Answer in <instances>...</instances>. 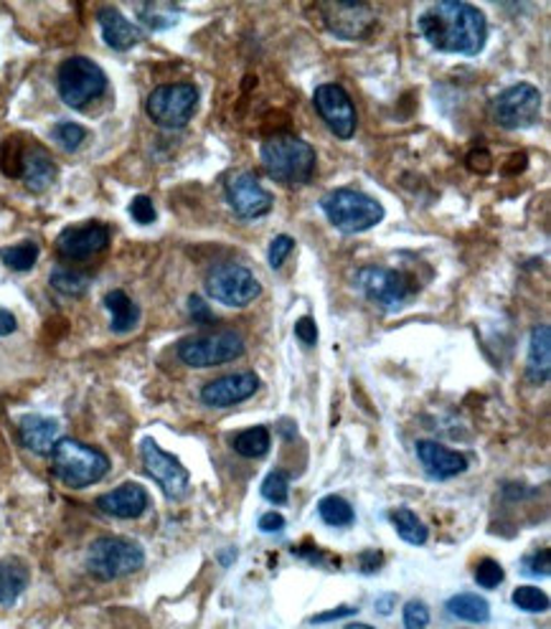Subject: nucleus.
Instances as JSON below:
<instances>
[{"mask_svg": "<svg viewBox=\"0 0 551 629\" xmlns=\"http://www.w3.org/2000/svg\"><path fill=\"white\" fill-rule=\"evenodd\" d=\"M392 602H394V596L389 594V596H382V599H376V609L382 611V615H389L392 611Z\"/></svg>", "mask_w": 551, "mask_h": 629, "instance_id": "nucleus-47", "label": "nucleus"}, {"mask_svg": "<svg viewBox=\"0 0 551 629\" xmlns=\"http://www.w3.org/2000/svg\"><path fill=\"white\" fill-rule=\"evenodd\" d=\"M389 520L394 523L396 533H400L402 541H407L409 546H425L427 543V528L425 523L417 518V513H412L409 508H396L389 513Z\"/></svg>", "mask_w": 551, "mask_h": 629, "instance_id": "nucleus-28", "label": "nucleus"}, {"mask_svg": "<svg viewBox=\"0 0 551 629\" xmlns=\"http://www.w3.org/2000/svg\"><path fill=\"white\" fill-rule=\"evenodd\" d=\"M346 629H374V627H369V625H359V622H356V625H348Z\"/></svg>", "mask_w": 551, "mask_h": 629, "instance_id": "nucleus-48", "label": "nucleus"}, {"mask_svg": "<svg viewBox=\"0 0 551 629\" xmlns=\"http://www.w3.org/2000/svg\"><path fill=\"white\" fill-rule=\"evenodd\" d=\"M448 611L452 617L470 625H485L491 619V604L477 594H456L448 599Z\"/></svg>", "mask_w": 551, "mask_h": 629, "instance_id": "nucleus-25", "label": "nucleus"}, {"mask_svg": "<svg viewBox=\"0 0 551 629\" xmlns=\"http://www.w3.org/2000/svg\"><path fill=\"white\" fill-rule=\"evenodd\" d=\"M206 292L226 307H247L259 297L262 284L241 265H218L206 274Z\"/></svg>", "mask_w": 551, "mask_h": 629, "instance_id": "nucleus-11", "label": "nucleus"}, {"mask_svg": "<svg viewBox=\"0 0 551 629\" xmlns=\"http://www.w3.org/2000/svg\"><path fill=\"white\" fill-rule=\"evenodd\" d=\"M29 191L44 193L56 181V166L44 148H29L21 155V173Z\"/></svg>", "mask_w": 551, "mask_h": 629, "instance_id": "nucleus-22", "label": "nucleus"}, {"mask_svg": "<svg viewBox=\"0 0 551 629\" xmlns=\"http://www.w3.org/2000/svg\"><path fill=\"white\" fill-rule=\"evenodd\" d=\"M293 249H295L293 236H288V234L274 236L272 244H270V267L280 269L282 265H285V259L293 255Z\"/></svg>", "mask_w": 551, "mask_h": 629, "instance_id": "nucleus-38", "label": "nucleus"}, {"mask_svg": "<svg viewBox=\"0 0 551 629\" xmlns=\"http://www.w3.org/2000/svg\"><path fill=\"white\" fill-rule=\"evenodd\" d=\"M282 528H285V518H282L280 513L272 510L259 518V530H262V533H280Z\"/></svg>", "mask_w": 551, "mask_h": 629, "instance_id": "nucleus-44", "label": "nucleus"}, {"mask_svg": "<svg viewBox=\"0 0 551 629\" xmlns=\"http://www.w3.org/2000/svg\"><path fill=\"white\" fill-rule=\"evenodd\" d=\"M52 468L64 485L82 490L108 475L110 460L100 449L77 442V439H59L52 452Z\"/></svg>", "mask_w": 551, "mask_h": 629, "instance_id": "nucleus-3", "label": "nucleus"}, {"mask_svg": "<svg viewBox=\"0 0 551 629\" xmlns=\"http://www.w3.org/2000/svg\"><path fill=\"white\" fill-rule=\"evenodd\" d=\"M295 338L303 342V346H315L318 342V325H315L313 317H300V321L295 323Z\"/></svg>", "mask_w": 551, "mask_h": 629, "instance_id": "nucleus-40", "label": "nucleus"}, {"mask_svg": "<svg viewBox=\"0 0 551 629\" xmlns=\"http://www.w3.org/2000/svg\"><path fill=\"white\" fill-rule=\"evenodd\" d=\"M379 566H382V553L367 551L361 555V569L367 571V574H371V571H379Z\"/></svg>", "mask_w": 551, "mask_h": 629, "instance_id": "nucleus-46", "label": "nucleus"}, {"mask_svg": "<svg viewBox=\"0 0 551 629\" xmlns=\"http://www.w3.org/2000/svg\"><path fill=\"white\" fill-rule=\"evenodd\" d=\"M52 141L59 145L61 150L75 153V150L82 148V143L87 141V130L82 125H77V122L61 120L52 127Z\"/></svg>", "mask_w": 551, "mask_h": 629, "instance_id": "nucleus-32", "label": "nucleus"}, {"mask_svg": "<svg viewBox=\"0 0 551 629\" xmlns=\"http://www.w3.org/2000/svg\"><path fill=\"white\" fill-rule=\"evenodd\" d=\"M97 19H100L104 44H108L110 48H115V52H127V48H133L143 41V31L137 29L133 21H127L117 8H112V5L102 8Z\"/></svg>", "mask_w": 551, "mask_h": 629, "instance_id": "nucleus-21", "label": "nucleus"}, {"mask_svg": "<svg viewBox=\"0 0 551 629\" xmlns=\"http://www.w3.org/2000/svg\"><path fill=\"white\" fill-rule=\"evenodd\" d=\"M417 457H419V462H423V468L427 470V475L435 480L458 478L468 470V460L463 454L445 445L429 442V439H425V442H417Z\"/></svg>", "mask_w": 551, "mask_h": 629, "instance_id": "nucleus-19", "label": "nucleus"}, {"mask_svg": "<svg viewBox=\"0 0 551 629\" xmlns=\"http://www.w3.org/2000/svg\"><path fill=\"white\" fill-rule=\"evenodd\" d=\"M199 108V89L193 85H164L148 97V114L156 125L181 130L191 122Z\"/></svg>", "mask_w": 551, "mask_h": 629, "instance_id": "nucleus-9", "label": "nucleus"}, {"mask_svg": "<svg viewBox=\"0 0 551 629\" xmlns=\"http://www.w3.org/2000/svg\"><path fill=\"white\" fill-rule=\"evenodd\" d=\"M150 497L145 493L143 485L137 482H125L112 490V493H104L102 497H97V508H100L104 516L120 518V520H133L140 518L145 510H148Z\"/></svg>", "mask_w": 551, "mask_h": 629, "instance_id": "nucleus-18", "label": "nucleus"}, {"mask_svg": "<svg viewBox=\"0 0 551 629\" xmlns=\"http://www.w3.org/2000/svg\"><path fill=\"white\" fill-rule=\"evenodd\" d=\"M270 445H272V439H270V431H267V427L245 429L232 439L234 452L247 457V460H259V457H265L267 452H270Z\"/></svg>", "mask_w": 551, "mask_h": 629, "instance_id": "nucleus-27", "label": "nucleus"}, {"mask_svg": "<svg viewBox=\"0 0 551 629\" xmlns=\"http://www.w3.org/2000/svg\"><path fill=\"white\" fill-rule=\"evenodd\" d=\"M19 439L21 445L34 454H52L56 442L61 439V427L56 419H48V416L29 414L19 422Z\"/></svg>", "mask_w": 551, "mask_h": 629, "instance_id": "nucleus-20", "label": "nucleus"}, {"mask_svg": "<svg viewBox=\"0 0 551 629\" xmlns=\"http://www.w3.org/2000/svg\"><path fill=\"white\" fill-rule=\"evenodd\" d=\"M189 315L193 317V323L199 325H206V323H214V313L209 310V305L199 295H191L189 297Z\"/></svg>", "mask_w": 551, "mask_h": 629, "instance_id": "nucleus-41", "label": "nucleus"}, {"mask_svg": "<svg viewBox=\"0 0 551 629\" xmlns=\"http://www.w3.org/2000/svg\"><path fill=\"white\" fill-rule=\"evenodd\" d=\"M419 34L437 52L475 56L483 52L488 38V23L475 5L460 3V0H445V3L429 5L417 21Z\"/></svg>", "mask_w": 551, "mask_h": 629, "instance_id": "nucleus-1", "label": "nucleus"}, {"mask_svg": "<svg viewBox=\"0 0 551 629\" xmlns=\"http://www.w3.org/2000/svg\"><path fill=\"white\" fill-rule=\"evenodd\" d=\"M318 513H321L323 523H328V526H334V528H346L356 520L353 508L340 495L323 497V501L318 503Z\"/></svg>", "mask_w": 551, "mask_h": 629, "instance_id": "nucleus-30", "label": "nucleus"}, {"mask_svg": "<svg viewBox=\"0 0 551 629\" xmlns=\"http://www.w3.org/2000/svg\"><path fill=\"white\" fill-rule=\"evenodd\" d=\"M514 604L521 611H529V615H541V611L549 609V596L539 586H518L514 592Z\"/></svg>", "mask_w": 551, "mask_h": 629, "instance_id": "nucleus-34", "label": "nucleus"}, {"mask_svg": "<svg viewBox=\"0 0 551 629\" xmlns=\"http://www.w3.org/2000/svg\"><path fill=\"white\" fill-rule=\"evenodd\" d=\"M321 15L330 34L344 41H359L376 26L374 8L367 3H323Z\"/></svg>", "mask_w": 551, "mask_h": 629, "instance_id": "nucleus-14", "label": "nucleus"}, {"mask_svg": "<svg viewBox=\"0 0 551 629\" xmlns=\"http://www.w3.org/2000/svg\"><path fill=\"white\" fill-rule=\"evenodd\" d=\"M38 255H42V249H38L36 242H21L13 244V247L0 249V259H3V265L13 269V272H29V269H34Z\"/></svg>", "mask_w": 551, "mask_h": 629, "instance_id": "nucleus-29", "label": "nucleus"}, {"mask_svg": "<svg viewBox=\"0 0 551 629\" xmlns=\"http://www.w3.org/2000/svg\"><path fill=\"white\" fill-rule=\"evenodd\" d=\"M15 328H19V321H15V315L11 313V310L0 307V338H5V335L15 333Z\"/></svg>", "mask_w": 551, "mask_h": 629, "instance_id": "nucleus-45", "label": "nucleus"}, {"mask_svg": "<svg viewBox=\"0 0 551 629\" xmlns=\"http://www.w3.org/2000/svg\"><path fill=\"white\" fill-rule=\"evenodd\" d=\"M526 375H529V381L537 383V386L549 381V375H551V330H549V325H537V328L531 330Z\"/></svg>", "mask_w": 551, "mask_h": 629, "instance_id": "nucleus-23", "label": "nucleus"}, {"mask_svg": "<svg viewBox=\"0 0 551 629\" xmlns=\"http://www.w3.org/2000/svg\"><path fill=\"white\" fill-rule=\"evenodd\" d=\"M259 389V375L252 371H241L232 375H222V379L209 381L201 389V402L212 408H229L234 404L247 402L252 398Z\"/></svg>", "mask_w": 551, "mask_h": 629, "instance_id": "nucleus-17", "label": "nucleus"}, {"mask_svg": "<svg viewBox=\"0 0 551 629\" xmlns=\"http://www.w3.org/2000/svg\"><path fill=\"white\" fill-rule=\"evenodd\" d=\"M226 201L239 218H259L272 211V193L252 173H237L226 181Z\"/></svg>", "mask_w": 551, "mask_h": 629, "instance_id": "nucleus-15", "label": "nucleus"}, {"mask_svg": "<svg viewBox=\"0 0 551 629\" xmlns=\"http://www.w3.org/2000/svg\"><path fill=\"white\" fill-rule=\"evenodd\" d=\"M504 579H506V571L498 561L483 559L475 566V582L477 586H483V589H496L498 584H504Z\"/></svg>", "mask_w": 551, "mask_h": 629, "instance_id": "nucleus-36", "label": "nucleus"}, {"mask_svg": "<svg viewBox=\"0 0 551 629\" xmlns=\"http://www.w3.org/2000/svg\"><path fill=\"white\" fill-rule=\"evenodd\" d=\"M56 87H59V97L67 108L85 110L89 102L100 100L104 94L108 75H104L100 64L87 59V56H71L59 67Z\"/></svg>", "mask_w": 551, "mask_h": 629, "instance_id": "nucleus-7", "label": "nucleus"}, {"mask_svg": "<svg viewBox=\"0 0 551 629\" xmlns=\"http://www.w3.org/2000/svg\"><path fill=\"white\" fill-rule=\"evenodd\" d=\"M29 586V571L19 561H0V607H11Z\"/></svg>", "mask_w": 551, "mask_h": 629, "instance_id": "nucleus-26", "label": "nucleus"}, {"mask_svg": "<svg viewBox=\"0 0 551 629\" xmlns=\"http://www.w3.org/2000/svg\"><path fill=\"white\" fill-rule=\"evenodd\" d=\"M145 563V551L140 543L120 536H102L92 541L87 551V571L97 582H117L135 571H140Z\"/></svg>", "mask_w": 551, "mask_h": 629, "instance_id": "nucleus-5", "label": "nucleus"}, {"mask_svg": "<svg viewBox=\"0 0 551 629\" xmlns=\"http://www.w3.org/2000/svg\"><path fill=\"white\" fill-rule=\"evenodd\" d=\"M526 571L533 576H549V551L541 549L531 555V559H526Z\"/></svg>", "mask_w": 551, "mask_h": 629, "instance_id": "nucleus-42", "label": "nucleus"}, {"mask_svg": "<svg viewBox=\"0 0 551 629\" xmlns=\"http://www.w3.org/2000/svg\"><path fill=\"white\" fill-rule=\"evenodd\" d=\"M140 457H143L145 472L158 482L168 501H183V497L189 495V487H191L189 470H185L173 454L164 452L156 439H150V437L143 439Z\"/></svg>", "mask_w": 551, "mask_h": 629, "instance_id": "nucleus-12", "label": "nucleus"}, {"mask_svg": "<svg viewBox=\"0 0 551 629\" xmlns=\"http://www.w3.org/2000/svg\"><path fill=\"white\" fill-rule=\"evenodd\" d=\"M137 13H140L145 26H150L153 31H164L178 23V11H173L170 5H160V3L140 5L137 8Z\"/></svg>", "mask_w": 551, "mask_h": 629, "instance_id": "nucleus-33", "label": "nucleus"}, {"mask_svg": "<svg viewBox=\"0 0 551 629\" xmlns=\"http://www.w3.org/2000/svg\"><path fill=\"white\" fill-rule=\"evenodd\" d=\"M356 288L367 297L371 305H376L384 313H396L407 307L409 300L417 295L419 284L412 280L407 272L389 267H361L353 277Z\"/></svg>", "mask_w": 551, "mask_h": 629, "instance_id": "nucleus-6", "label": "nucleus"}, {"mask_svg": "<svg viewBox=\"0 0 551 629\" xmlns=\"http://www.w3.org/2000/svg\"><path fill=\"white\" fill-rule=\"evenodd\" d=\"M493 122L504 130H526L541 117V92L533 85H514L501 92L491 104Z\"/></svg>", "mask_w": 551, "mask_h": 629, "instance_id": "nucleus-10", "label": "nucleus"}, {"mask_svg": "<svg viewBox=\"0 0 551 629\" xmlns=\"http://www.w3.org/2000/svg\"><path fill=\"white\" fill-rule=\"evenodd\" d=\"M262 497L272 505H285L290 497V480L282 470H274L262 482Z\"/></svg>", "mask_w": 551, "mask_h": 629, "instance_id": "nucleus-35", "label": "nucleus"}, {"mask_svg": "<svg viewBox=\"0 0 551 629\" xmlns=\"http://www.w3.org/2000/svg\"><path fill=\"white\" fill-rule=\"evenodd\" d=\"M52 288L67 297H82L89 290V277L69 267H56L52 272Z\"/></svg>", "mask_w": 551, "mask_h": 629, "instance_id": "nucleus-31", "label": "nucleus"}, {"mask_svg": "<svg viewBox=\"0 0 551 629\" xmlns=\"http://www.w3.org/2000/svg\"><path fill=\"white\" fill-rule=\"evenodd\" d=\"M130 216L135 218L140 226H148L156 222V206H153V201L148 195H135L133 203H130Z\"/></svg>", "mask_w": 551, "mask_h": 629, "instance_id": "nucleus-39", "label": "nucleus"}, {"mask_svg": "<svg viewBox=\"0 0 551 629\" xmlns=\"http://www.w3.org/2000/svg\"><path fill=\"white\" fill-rule=\"evenodd\" d=\"M356 607H348V604H344V607H336V609H330V611H323V615H315L311 622L313 625H326V622H336V619H344V617H353L356 615Z\"/></svg>", "mask_w": 551, "mask_h": 629, "instance_id": "nucleus-43", "label": "nucleus"}, {"mask_svg": "<svg viewBox=\"0 0 551 629\" xmlns=\"http://www.w3.org/2000/svg\"><path fill=\"white\" fill-rule=\"evenodd\" d=\"M104 307H108L112 315L110 321L112 333H130L137 323H140V307H137L123 290H112L110 295L104 297Z\"/></svg>", "mask_w": 551, "mask_h": 629, "instance_id": "nucleus-24", "label": "nucleus"}, {"mask_svg": "<svg viewBox=\"0 0 551 629\" xmlns=\"http://www.w3.org/2000/svg\"><path fill=\"white\" fill-rule=\"evenodd\" d=\"M245 356V338L234 330L196 335L178 342V358L191 369H212Z\"/></svg>", "mask_w": 551, "mask_h": 629, "instance_id": "nucleus-8", "label": "nucleus"}, {"mask_svg": "<svg viewBox=\"0 0 551 629\" xmlns=\"http://www.w3.org/2000/svg\"><path fill=\"white\" fill-rule=\"evenodd\" d=\"M323 214L344 234H361L384 222V206L371 195L351 188H338L321 199Z\"/></svg>", "mask_w": 551, "mask_h": 629, "instance_id": "nucleus-4", "label": "nucleus"}, {"mask_svg": "<svg viewBox=\"0 0 551 629\" xmlns=\"http://www.w3.org/2000/svg\"><path fill=\"white\" fill-rule=\"evenodd\" d=\"M313 104L318 114L326 122L330 133L340 141H348L353 137L356 125H359V117H356V108L351 102V97L340 85H321L313 94Z\"/></svg>", "mask_w": 551, "mask_h": 629, "instance_id": "nucleus-13", "label": "nucleus"}, {"mask_svg": "<svg viewBox=\"0 0 551 629\" xmlns=\"http://www.w3.org/2000/svg\"><path fill=\"white\" fill-rule=\"evenodd\" d=\"M262 162L267 176L288 188H303L315 176V150L295 135H274L262 143Z\"/></svg>", "mask_w": 551, "mask_h": 629, "instance_id": "nucleus-2", "label": "nucleus"}, {"mask_svg": "<svg viewBox=\"0 0 551 629\" xmlns=\"http://www.w3.org/2000/svg\"><path fill=\"white\" fill-rule=\"evenodd\" d=\"M429 625V609L425 602L412 599L404 607V629H427Z\"/></svg>", "mask_w": 551, "mask_h": 629, "instance_id": "nucleus-37", "label": "nucleus"}, {"mask_svg": "<svg viewBox=\"0 0 551 629\" xmlns=\"http://www.w3.org/2000/svg\"><path fill=\"white\" fill-rule=\"evenodd\" d=\"M108 244H110V228L104 224L89 222L82 226L64 228L59 239H56V251H59L64 259L82 261L100 255V251L108 249Z\"/></svg>", "mask_w": 551, "mask_h": 629, "instance_id": "nucleus-16", "label": "nucleus"}]
</instances>
